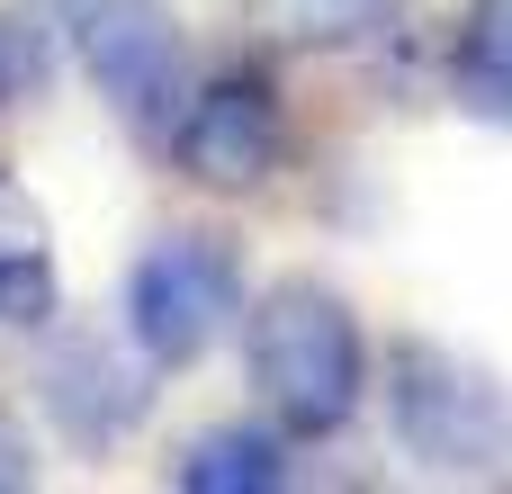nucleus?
<instances>
[{
	"label": "nucleus",
	"mask_w": 512,
	"mask_h": 494,
	"mask_svg": "<svg viewBox=\"0 0 512 494\" xmlns=\"http://www.w3.org/2000/svg\"><path fill=\"white\" fill-rule=\"evenodd\" d=\"M396 441L441 477H504L512 468V387L459 360L450 342H396Z\"/></svg>",
	"instance_id": "f03ea898"
},
{
	"label": "nucleus",
	"mask_w": 512,
	"mask_h": 494,
	"mask_svg": "<svg viewBox=\"0 0 512 494\" xmlns=\"http://www.w3.org/2000/svg\"><path fill=\"white\" fill-rule=\"evenodd\" d=\"M414 0H243V18L270 36V45H351V36H378L396 27Z\"/></svg>",
	"instance_id": "9d476101"
},
{
	"label": "nucleus",
	"mask_w": 512,
	"mask_h": 494,
	"mask_svg": "<svg viewBox=\"0 0 512 494\" xmlns=\"http://www.w3.org/2000/svg\"><path fill=\"white\" fill-rule=\"evenodd\" d=\"M144 405H153V360H144V351L117 360V342L72 333V342L45 360V414H54L72 441H117V432L144 423Z\"/></svg>",
	"instance_id": "423d86ee"
},
{
	"label": "nucleus",
	"mask_w": 512,
	"mask_h": 494,
	"mask_svg": "<svg viewBox=\"0 0 512 494\" xmlns=\"http://www.w3.org/2000/svg\"><path fill=\"white\" fill-rule=\"evenodd\" d=\"M45 72H54V27H45V9L9 0V9H0V108L36 99Z\"/></svg>",
	"instance_id": "9b49d317"
},
{
	"label": "nucleus",
	"mask_w": 512,
	"mask_h": 494,
	"mask_svg": "<svg viewBox=\"0 0 512 494\" xmlns=\"http://www.w3.org/2000/svg\"><path fill=\"white\" fill-rule=\"evenodd\" d=\"M54 27L72 36L99 99L144 144H171V117L189 99V45H180L171 0H54Z\"/></svg>",
	"instance_id": "7ed1b4c3"
},
{
	"label": "nucleus",
	"mask_w": 512,
	"mask_h": 494,
	"mask_svg": "<svg viewBox=\"0 0 512 494\" xmlns=\"http://www.w3.org/2000/svg\"><path fill=\"white\" fill-rule=\"evenodd\" d=\"M171 486L180 494H270L288 486V432L270 423H216V432H198L180 459H171Z\"/></svg>",
	"instance_id": "0eeeda50"
},
{
	"label": "nucleus",
	"mask_w": 512,
	"mask_h": 494,
	"mask_svg": "<svg viewBox=\"0 0 512 494\" xmlns=\"http://www.w3.org/2000/svg\"><path fill=\"white\" fill-rule=\"evenodd\" d=\"M0 324H54V225L0 171Z\"/></svg>",
	"instance_id": "6e6552de"
},
{
	"label": "nucleus",
	"mask_w": 512,
	"mask_h": 494,
	"mask_svg": "<svg viewBox=\"0 0 512 494\" xmlns=\"http://www.w3.org/2000/svg\"><path fill=\"white\" fill-rule=\"evenodd\" d=\"M252 387L288 441H333L369 387L360 315L324 279H270L252 306Z\"/></svg>",
	"instance_id": "f257e3e1"
},
{
	"label": "nucleus",
	"mask_w": 512,
	"mask_h": 494,
	"mask_svg": "<svg viewBox=\"0 0 512 494\" xmlns=\"http://www.w3.org/2000/svg\"><path fill=\"white\" fill-rule=\"evenodd\" d=\"M288 153V126H279V90L270 72L252 63H225L216 81H198L171 117V162L198 180V189H261Z\"/></svg>",
	"instance_id": "39448f33"
},
{
	"label": "nucleus",
	"mask_w": 512,
	"mask_h": 494,
	"mask_svg": "<svg viewBox=\"0 0 512 494\" xmlns=\"http://www.w3.org/2000/svg\"><path fill=\"white\" fill-rule=\"evenodd\" d=\"M450 81H459V108H468V117L512 126V0H468Z\"/></svg>",
	"instance_id": "1a4fd4ad"
},
{
	"label": "nucleus",
	"mask_w": 512,
	"mask_h": 494,
	"mask_svg": "<svg viewBox=\"0 0 512 494\" xmlns=\"http://www.w3.org/2000/svg\"><path fill=\"white\" fill-rule=\"evenodd\" d=\"M243 315V261L225 234H162L126 270V342L153 369H189Z\"/></svg>",
	"instance_id": "20e7f679"
},
{
	"label": "nucleus",
	"mask_w": 512,
	"mask_h": 494,
	"mask_svg": "<svg viewBox=\"0 0 512 494\" xmlns=\"http://www.w3.org/2000/svg\"><path fill=\"white\" fill-rule=\"evenodd\" d=\"M27 477H36V450H27V432L0 414V494H9V486H27Z\"/></svg>",
	"instance_id": "f8f14e48"
}]
</instances>
